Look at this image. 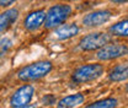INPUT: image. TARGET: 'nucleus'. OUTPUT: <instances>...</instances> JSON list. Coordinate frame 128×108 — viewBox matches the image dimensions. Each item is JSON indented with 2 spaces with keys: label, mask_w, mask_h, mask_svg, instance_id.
<instances>
[{
  "label": "nucleus",
  "mask_w": 128,
  "mask_h": 108,
  "mask_svg": "<svg viewBox=\"0 0 128 108\" xmlns=\"http://www.w3.org/2000/svg\"><path fill=\"white\" fill-rule=\"evenodd\" d=\"M53 65L50 62H36L32 63L30 65L22 68L21 70H18L17 77L21 81H33V80H38L41 77L46 76L48 73L52 70Z\"/></svg>",
  "instance_id": "f257e3e1"
},
{
  "label": "nucleus",
  "mask_w": 128,
  "mask_h": 108,
  "mask_svg": "<svg viewBox=\"0 0 128 108\" xmlns=\"http://www.w3.org/2000/svg\"><path fill=\"white\" fill-rule=\"evenodd\" d=\"M72 6L68 4H57L49 7L46 12V21L44 27L46 28H54L58 27L68 20V17L72 15Z\"/></svg>",
  "instance_id": "f03ea898"
},
{
  "label": "nucleus",
  "mask_w": 128,
  "mask_h": 108,
  "mask_svg": "<svg viewBox=\"0 0 128 108\" xmlns=\"http://www.w3.org/2000/svg\"><path fill=\"white\" fill-rule=\"evenodd\" d=\"M105 71V66L102 64H86L81 65L76 70H74L72 80L76 84H86L90 81H94L101 76Z\"/></svg>",
  "instance_id": "7ed1b4c3"
},
{
  "label": "nucleus",
  "mask_w": 128,
  "mask_h": 108,
  "mask_svg": "<svg viewBox=\"0 0 128 108\" xmlns=\"http://www.w3.org/2000/svg\"><path fill=\"white\" fill-rule=\"evenodd\" d=\"M128 54V46L122 43H107L100 49H97L96 58L102 62L118 59Z\"/></svg>",
  "instance_id": "20e7f679"
},
{
  "label": "nucleus",
  "mask_w": 128,
  "mask_h": 108,
  "mask_svg": "<svg viewBox=\"0 0 128 108\" xmlns=\"http://www.w3.org/2000/svg\"><path fill=\"white\" fill-rule=\"evenodd\" d=\"M110 42V34L105 32H94L84 36L79 42V47L82 50L90 52V50H97L105 44Z\"/></svg>",
  "instance_id": "39448f33"
},
{
  "label": "nucleus",
  "mask_w": 128,
  "mask_h": 108,
  "mask_svg": "<svg viewBox=\"0 0 128 108\" xmlns=\"http://www.w3.org/2000/svg\"><path fill=\"white\" fill-rule=\"evenodd\" d=\"M34 93V89L31 85H24L10 98V106L15 108H22L28 106L30 101L32 100V96Z\"/></svg>",
  "instance_id": "423d86ee"
},
{
  "label": "nucleus",
  "mask_w": 128,
  "mask_h": 108,
  "mask_svg": "<svg viewBox=\"0 0 128 108\" xmlns=\"http://www.w3.org/2000/svg\"><path fill=\"white\" fill-rule=\"evenodd\" d=\"M112 17V12L110 10H95L92 12H89L82 17L81 22L85 27L92 28L98 27L104 23H106Z\"/></svg>",
  "instance_id": "0eeeda50"
},
{
  "label": "nucleus",
  "mask_w": 128,
  "mask_h": 108,
  "mask_svg": "<svg viewBox=\"0 0 128 108\" xmlns=\"http://www.w3.org/2000/svg\"><path fill=\"white\" fill-rule=\"evenodd\" d=\"M46 21V12L44 10H36L32 11L26 16V18L24 20V27L30 32H33L38 30L43 22Z\"/></svg>",
  "instance_id": "6e6552de"
},
{
  "label": "nucleus",
  "mask_w": 128,
  "mask_h": 108,
  "mask_svg": "<svg viewBox=\"0 0 128 108\" xmlns=\"http://www.w3.org/2000/svg\"><path fill=\"white\" fill-rule=\"evenodd\" d=\"M17 17H18V11L16 9H9L2 14H0V33L8 31L16 22Z\"/></svg>",
  "instance_id": "1a4fd4ad"
},
{
  "label": "nucleus",
  "mask_w": 128,
  "mask_h": 108,
  "mask_svg": "<svg viewBox=\"0 0 128 108\" xmlns=\"http://www.w3.org/2000/svg\"><path fill=\"white\" fill-rule=\"evenodd\" d=\"M79 33V27L75 25V23H66V25H63L60 27H58L56 31H54V34L58 39L60 41H65V39H69L74 36H76Z\"/></svg>",
  "instance_id": "9d476101"
},
{
  "label": "nucleus",
  "mask_w": 128,
  "mask_h": 108,
  "mask_svg": "<svg viewBox=\"0 0 128 108\" xmlns=\"http://www.w3.org/2000/svg\"><path fill=\"white\" fill-rule=\"evenodd\" d=\"M108 77L111 81H114V82L128 80V63L118 64V65L113 66L108 74Z\"/></svg>",
  "instance_id": "9b49d317"
},
{
  "label": "nucleus",
  "mask_w": 128,
  "mask_h": 108,
  "mask_svg": "<svg viewBox=\"0 0 128 108\" xmlns=\"http://www.w3.org/2000/svg\"><path fill=\"white\" fill-rule=\"evenodd\" d=\"M85 101V96L82 93H74V95H70V96H66L62 98L59 102H58V107L60 108H70V107H76L81 103H84Z\"/></svg>",
  "instance_id": "f8f14e48"
},
{
  "label": "nucleus",
  "mask_w": 128,
  "mask_h": 108,
  "mask_svg": "<svg viewBox=\"0 0 128 108\" xmlns=\"http://www.w3.org/2000/svg\"><path fill=\"white\" fill-rule=\"evenodd\" d=\"M108 32L114 37H128V20L116 22L114 25L110 26Z\"/></svg>",
  "instance_id": "ddd939ff"
},
{
  "label": "nucleus",
  "mask_w": 128,
  "mask_h": 108,
  "mask_svg": "<svg viewBox=\"0 0 128 108\" xmlns=\"http://www.w3.org/2000/svg\"><path fill=\"white\" fill-rule=\"evenodd\" d=\"M117 106V100L114 98H106V100H101V101H97L94 102L91 105H88L86 107L89 108H111V107H116Z\"/></svg>",
  "instance_id": "4468645a"
},
{
  "label": "nucleus",
  "mask_w": 128,
  "mask_h": 108,
  "mask_svg": "<svg viewBox=\"0 0 128 108\" xmlns=\"http://www.w3.org/2000/svg\"><path fill=\"white\" fill-rule=\"evenodd\" d=\"M12 47V42H11V39L10 38H1L0 39V58L1 57H4L8 52H9V49Z\"/></svg>",
  "instance_id": "2eb2a0df"
},
{
  "label": "nucleus",
  "mask_w": 128,
  "mask_h": 108,
  "mask_svg": "<svg viewBox=\"0 0 128 108\" xmlns=\"http://www.w3.org/2000/svg\"><path fill=\"white\" fill-rule=\"evenodd\" d=\"M42 103L44 106H52L56 103V97L53 95H46L43 98H42Z\"/></svg>",
  "instance_id": "dca6fc26"
},
{
  "label": "nucleus",
  "mask_w": 128,
  "mask_h": 108,
  "mask_svg": "<svg viewBox=\"0 0 128 108\" xmlns=\"http://www.w3.org/2000/svg\"><path fill=\"white\" fill-rule=\"evenodd\" d=\"M14 1H16V0H0V6L1 7H6V6L11 5Z\"/></svg>",
  "instance_id": "f3484780"
},
{
  "label": "nucleus",
  "mask_w": 128,
  "mask_h": 108,
  "mask_svg": "<svg viewBox=\"0 0 128 108\" xmlns=\"http://www.w3.org/2000/svg\"><path fill=\"white\" fill-rule=\"evenodd\" d=\"M111 1L114 4H122V2H127L128 0H111Z\"/></svg>",
  "instance_id": "a211bd4d"
},
{
  "label": "nucleus",
  "mask_w": 128,
  "mask_h": 108,
  "mask_svg": "<svg viewBox=\"0 0 128 108\" xmlns=\"http://www.w3.org/2000/svg\"><path fill=\"white\" fill-rule=\"evenodd\" d=\"M60 1H73V0H60Z\"/></svg>",
  "instance_id": "6ab92c4d"
},
{
  "label": "nucleus",
  "mask_w": 128,
  "mask_h": 108,
  "mask_svg": "<svg viewBox=\"0 0 128 108\" xmlns=\"http://www.w3.org/2000/svg\"><path fill=\"white\" fill-rule=\"evenodd\" d=\"M126 91H127V92H128V85H127V86H126Z\"/></svg>",
  "instance_id": "aec40b11"
}]
</instances>
